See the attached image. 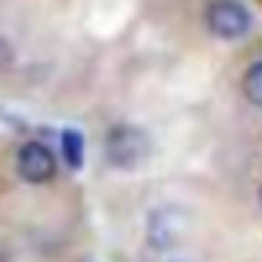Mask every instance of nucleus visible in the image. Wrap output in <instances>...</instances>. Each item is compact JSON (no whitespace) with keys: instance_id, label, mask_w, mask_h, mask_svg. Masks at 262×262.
<instances>
[{"instance_id":"f257e3e1","label":"nucleus","mask_w":262,"mask_h":262,"mask_svg":"<svg viewBox=\"0 0 262 262\" xmlns=\"http://www.w3.org/2000/svg\"><path fill=\"white\" fill-rule=\"evenodd\" d=\"M151 155V139L142 126L117 123L105 136V158L114 170H136Z\"/></svg>"},{"instance_id":"7ed1b4c3","label":"nucleus","mask_w":262,"mask_h":262,"mask_svg":"<svg viewBox=\"0 0 262 262\" xmlns=\"http://www.w3.org/2000/svg\"><path fill=\"white\" fill-rule=\"evenodd\" d=\"M16 167H19V176L31 185H43L56 176V158L43 142H25L19 148Z\"/></svg>"},{"instance_id":"6e6552de","label":"nucleus","mask_w":262,"mask_h":262,"mask_svg":"<svg viewBox=\"0 0 262 262\" xmlns=\"http://www.w3.org/2000/svg\"><path fill=\"white\" fill-rule=\"evenodd\" d=\"M259 204H262V191H259Z\"/></svg>"},{"instance_id":"423d86ee","label":"nucleus","mask_w":262,"mask_h":262,"mask_svg":"<svg viewBox=\"0 0 262 262\" xmlns=\"http://www.w3.org/2000/svg\"><path fill=\"white\" fill-rule=\"evenodd\" d=\"M244 96H247V102L262 108V62L247 68V74H244Z\"/></svg>"},{"instance_id":"f03ea898","label":"nucleus","mask_w":262,"mask_h":262,"mask_svg":"<svg viewBox=\"0 0 262 262\" xmlns=\"http://www.w3.org/2000/svg\"><path fill=\"white\" fill-rule=\"evenodd\" d=\"M207 28L219 40H237L250 31V13L237 0H213L207 7Z\"/></svg>"},{"instance_id":"0eeeda50","label":"nucleus","mask_w":262,"mask_h":262,"mask_svg":"<svg viewBox=\"0 0 262 262\" xmlns=\"http://www.w3.org/2000/svg\"><path fill=\"white\" fill-rule=\"evenodd\" d=\"M13 65V47L7 43V37H0V71H7Z\"/></svg>"},{"instance_id":"39448f33","label":"nucleus","mask_w":262,"mask_h":262,"mask_svg":"<svg viewBox=\"0 0 262 262\" xmlns=\"http://www.w3.org/2000/svg\"><path fill=\"white\" fill-rule=\"evenodd\" d=\"M62 155L71 170L83 167V133L80 129H62Z\"/></svg>"},{"instance_id":"20e7f679","label":"nucleus","mask_w":262,"mask_h":262,"mask_svg":"<svg viewBox=\"0 0 262 262\" xmlns=\"http://www.w3.org/2000/svg\"><path fill=\"white\" fill-rule=\"evenodd\" d=\"M185 231H188V219L179 210H155L148 219V241L158 250H170V247L182 244Z\"/></svg>"}]
</instances>
